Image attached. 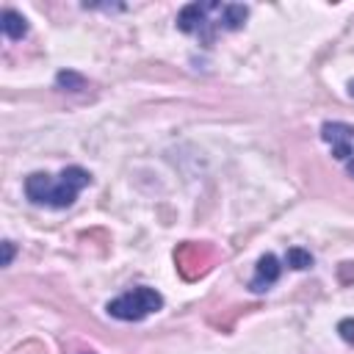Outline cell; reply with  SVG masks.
Returning a JSON list of instances; mask_svg holds the SVG:
<instances>
[{
    "instance_id": "obj_1",
    "label": "cell",
    "mask_w": 354,
    "mask_h": 354,
    "mask_svg": "<svg viewBox=\"0 0 354 354\" xmlns=\"http://www.w3.org/2000/svg\"><path fill=\"white\" fill-rule=\"evenodd\" d=\"M91 183V174L80 166H69L58 174V180H53L44 171H33L25 177V194L30 202L36 205H47V207H69L75 202V196Z\"/></svg>"
},
{
    "instance_id": "obj_2",
    "label": "cell",
    "mask_w": 354,
    "mask_h": 354,
    "mask_svg": "<svg viewBox=\"0 0 354 354\" xmlns=\"http://www.w3.org/2000/svg\"><path fill=\"white\" fill-rule=\"evenodd\" d=\"M163 307V296L155 288H133L127 293H122L119 299L108 301V315L119 318V321H141L149 313H158Z\"/></svg>"
},
{
    "instance_id": "obj_3",
    "label": "cell",
    "mask_w": 354,
    "mask_h": 354,
    "mask_svg": "<svg viewBox=\"0 0 354 354\" xmlns=\"http://www.w3.org/2000/svg\"><path fill=\"white\" fill-rule=\"evenodd\" d=\"M321 138L332 147V155L337 160H351L354 155V127L346 122H324L321 124Z\"/></svg>"
},
{
    "instance_id": "obj_4",
    "label": "cell",
    "mask_w": 354,
    "mask_h": 354,
    "mask_svg": "<svg viewBox=\"0 0 354 354\" xmlns=\"http://www.w3.org/2000/svg\"><path fill=\"white\" fill-rule=\"evenodd\" d=\"M216 3H188L183 6V11L177 14V28L183 33H199L207 44L213 41V36L207 33V11H213Z\"/></svg>"
},
{
    "instance_id": "obj_5",
    "label": "cell",
    "mask_w": 354,
    "mask_h": 354,
    "mask_svg": "<svg viewBox=\"0 0 354 354\" xmlns=\"http://www.w3.org/2000/svg\"><path fill=\"white\" fill-rule=\"evenodd\" d=\"M279 274H282V266H279V260H277L274 254H263V257L257 260V268H254V277H252L249 288L260 293V290L271 288V285L279 279Z\"/></svg>"
},
{
    "instance_id": "obj_6",
    "label": "cell",
    "mask_w": 354,
    "mask_h": 354,
    "mask_svg": "<svg viewBox=\"0 0 354 354\" xmlns=\"http://www.w3.org/2000/svg\"><path fill=\"white\" fill-rule=\"evenodd\" d=\"M218 14H221L218 25H221L224 30H238V28L246 22L249 8H246V6H241V3H227V6H221V8H218Z\"/></svg>"
},
{
    "instance_id": "obj_7",
    "label": "cell",
    "mask_w": 354,
    "mask_h": 354,
    "mask_svg": "<svg viewBox=\"0 0 354 354\" xmlns=\"http://www.w3.org/2000/svg\"><path fill=\"white\" fill-rule=\"evenodd\" d=\"M3 33L8 39H22L28 33V19L22 14H17L14 8H6L3 11Z\"/></svg>"
},
{
    "instance_id": "obj_8",
    "label": "cell",
    "mask_w": 354,
    "mask_h": 354,
    "mask_svg": "<svg viewBox=\"0 0 354 354\" xmlns=\"http://www.w3.org/2000/svg\"><path fill=\"white\" fill-rule=\"evenodd\" d=\"M285 263H288L290 268H296V271H304V268L313 266V254H310L307 249H301V246H290L288 254H285Z\"/></svg>"
},
{
    "instance_id": "obj_9",
    "label": "cell",
    "mask_w": 354,
    "mask_h": 354,
    "mask_svg": "<svg viewBox=\"0 0 354 354\" xmlns=\"http://www.w3.org/2000/svg\"><path fill=\"white\" fill-rule=\"evenodd\" d=\"M55 83H58V86H66L69 91H77V88H83V86H86V80H83L80 75H75V72H58Z\"/></svg>"
},
{
    "instance_id": "obj_10",
    "label": "cell",
    "mask_w": 354,
    "mask_h": 354,
    "mask_svg": "<svg viewBox=\"0 0 354 354\" xmlns=\"http://www.w3.org/2000/svg\"><path fill=\"white\" fill-rule=\"evenodd\" d=\"M337 332H340V337H343L346 343L354 346V318H343V321L337 324Z\"/></svg>"
},
{
    "instance_id": "obj_11",
    "label": "cell",
    "mask_w": 354,
    "mask_h": 354,
    "mask_svg": "<svg viewBox=\"0 0 354 354\" xmlns=\"http://www.w3.org/2000/svg\"><path fill=\"white\" fill-rule=\"evenodd\" d=\"M11 260H14V243L3 241V266H11Z\"/></svg>"
},
{
    "instance_id": "obj_12",
    "label": "cell",
    "mask_w": 354,
    "mask_h": 354,
    "mask_svg": "<svg viewBox=\"0 0 354 354\" xmlns=\"http://www.w3.org/2000/svg\"><path fill=\"white\" fill-rule=\"evenodd\" d=\"M346 169H348V174H351V177H354V158H351V160H348V163H346Z\"/></svg>"
},
{
    "instance_id": "obj_13",
    "label": "cell",
    "mask_w": 354,
    "mask_h": 354,
    "mask_svg": "<svg viewBox=\"0 0 354 354\" xmlns=\"http://www.w3.org/2000/svg\"><path fill=\"white\" fill-rule=\"evenodd\" d=\"M348 94L354 97V80H348Z\"/></svg>"
},
{
    "instance_id": "obj_14",
    "label": "cell",
    "mask_w": 354,
    "mask_h": 354,
    "mask_svg": "<svg viewBox=\"0 0 354 354\" xmlns=\"http://www.w3.org/2000/svg\"><path fill=\"white\" fill-rule=\"evenodd\" d=\"M83 354H91V351H83Z\"/></svg>"
}]
</instances>
